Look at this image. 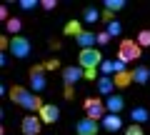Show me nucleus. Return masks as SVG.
<instances>
[{
    "label": "nucleus",
    "mask_w": 150,
    "mask_h": 135,
    "mask_svg": "<svg viewBox=\"0 0 150 135\" xmlns=\"http://www.w3.org/2000/svg\"><path fill=\"white\" fill-rule=\"evenodd\" d=\"M130 78H133V83H138V85H145V83L150 80V68H145V65H135L133 70H130Z\"/></svg>",
    "instance_id": "nucleus-15"
},
{
    "label": "nucleus",
    "mask_w": 150,
    "mask_h": 135,
    "mask_svg": "<svg viewBox=\"0 0 150 135\" xmlns=\"http://www.w3.org/2000/svg\"><path fill=\"white\" fill-rule=\"evenodd\" d=\"M115 80L112 78H98V93H100V98H110V95H115Z\"/></svg>",
    "instance_id": "nucleus-14"
},
{
    "label": "nucleus",
    "mask_w": 150,
    "mask_h": 135,
    "mask_svg": "<svg viewBox=\"0 0 150 135\" xmlns=\"http://www.w3.org/2000/svg\"><path fill=\"white\" fill-rule=\"evenodd\" d=\"M108 43H110V35H108L105 30H103V33H98V45H108Z\"/></svg>",
    "instance_id": "nucleus-27"
},
{
    "label": "nucleus",
    "mask_w": 150,
    "mask_h": 135,
    "mask_svg": "<svg viewBox=\"0 0 150 135\" xmlns=\"http://www.w3.org/2000/svg\"><path fill=\"white\" fill-rule=\"evenodd\" d=\"M120 30H123V25H120L118 20H110V23H108V28H105V33L110 35V38H115V35H120Z\"/></svg>",
    "instance_id": "nucleus-23"
},
{
    "label": "nucleus",
    "mask_w": 150,
    "mask_h": 135,
    "mask_svg": "<svg viewBox=\"0 0 150 135\" xmlns=\"http://www.w3.org/2000/svg\"><path fill=\"white\" fill-rule=\"evenodd\" d=\"M20 28H23V23H20V18H10V20L5 23V30L10 33V38H15L18 33H20Z\"/></svg>",
    "instance_id": "nucleus-18"
},
{
    "label": "nucleus",
    "mask_w": 150,
    "mask_h": 135,
    "mask_svg": "<svg viewBox=\"0 0 150 135\" xmlns=\"http://www.w3.org/2000/svg\"><path fill=\"white\" fill-rule=\"evenodd\" d=\"M20 130H23V135H40V130H43L40 115H25L20 123Z\"/></svg>",
    "instance_id": "nucleus-8"
},
{
    "label": "nucleus",
    "mask_w": 150,
    "mask_h": 135,
    "mask_svg": "<svg viewBox=\"0 0 150 135\" xmlns=\"http://www.w3.org/2000/svg\"><path fill=\"white\" fill-rule=\"evenodd\" d=\"M98 20H103V13L98 10V8H85V10H83V23H88V25H95Z\"/></svg>",
    "instance_id": "nucleus-16"
},
{
    "label": "nucleus",
    "mask_w": 150,
    "mask_h": 135,
    "mask_svg": "<svg viewBox=\"0 0 150 135\" xmlns=\"http://www.w3.org/2000/svg\"><path fill=\"white\" fill-rule=\"evenodd\" d=\"M105 108H108V113H112V115H120V113L125 110V98L120 95V93H115V95L105 98Z\"/></svg>",
    "instance_id": "nucleus-11"
},
{
    "label": "nucleus",
    "mask_w": 150,
    "mask_h": 135,
    "mask_svg": "<svg viewBox=\"0 0 150 135\" xmlns=\"http://www.w3.org/2000/svg\"><path fill=\"white\" fill-rule=\"evenodd\" d=\"M135 40H138V45H140V48H150V30H140Z\"/></svg>",
    "instance_id": "nucleus-24"
},
{
    "label": "nucleus",
    "mask_w": 150,
    "mask_h": 135,
    "mask_svg": "<svg viewBox=\"0 0 150 135\" xmlns=\"http://www.w3.org/2000/svg\"><path fill=\"white\" fill-rule=\"evenodd\" d=\"M125 135H145V130H143V125H128L125 128Z\"/></svg>",
    "instance_id": "nucleus-25"
},
{
    "label": "nucleus",
    "mask_w": 150,
    "mask_h": 135,
    "mask_svg": "<svg viewBox=\"0 0 150 135\" xmlns=\"http://www.w3.org/2000/svg\"><path fill=\"white\" fill-rule=\"evenodd\" d=\"M98 70H100V75H103V78H110L112 73H115V60H103Z\"/></svg>",
    "instance_id": "nucleus-20"
},
{
    "label": "nucleus",
    "mask_w": 150,
    "mask_h": 135,
    "mask_svg": "<svg viewBox=\"0 0 150 135\" xmlns=\"http://www.w3.org/2000/svg\"><path fill=\"white\" fill-rule=\"evenodd\" d=\"M83 108H85V118H90V120H103L108 115V108H105L103 98H88L83 103Z\"/></svg>",
    "instance_id": "nucleus-6"
},
{
    "label": "nucleus",
    "mask_w": 150,
    "mask_h": 135,
    "mask_svg": "<svg viewBox=\"0 0 150 135\" xmlns=\"http://www.w3.org/2000/svg\"><path fill=\"white\" fill-rule=\"evenodd\" d=\"M8 98H10L15 105H20V108H25L30 115H38L40 113V108H43V98L38 95V93H33V90H28V88H23V85H13L10 90H8Z\"/></svg>",
    "instance_id": "nucleus-1"
},
{
    "label": "nucleus",
    "mask_w": 150,
    "mask_h": 135,
    "mask_svg": "<svg viewBox=\"0 0 150 135\" xmlns=\"http://www.w3.org/2000/svg\"><path fill=\"white\" fill-rule=\"evenodd\" d=\"M40 3H35V0H20V8L23 10H33V8H38Z\"/></svg>",
    "instance_id": "nucleus-26"
},
{
    "label": "nucleus",
    "mask_w": 150,
    "mask_h": 135,
    "mask_svg": "<svg viewBox=\"0 0 150 135\" xmlns=\"http://www.w3.org/2000/svg\"><path fill=\"white\" fill-rule=\"evenodd\" d=\"M112 80H115V88H128L133 83V78H130V70H128V73H118Z\"/></svg>",
    "instance_id": "nucleus-21"
},
{
    "label": "nucleus",
    "mask_w": 150,
    "mask_h": 135,
    "mask_svg": "<svg viewBox=\"0 0 150 135\" xmlns=\"http://www.w3.org/2000/svg\"><path fill=\"white\" fill-rule=\"evenodd\" d=\"M80 33H83V28H80V23H78V20H70L68 25H65V35H70V38H78Z\"/></svg>",
    "instance_id": "nucleus-22"
},
{
    "label": "nucleus",
    "mask_w": 150,
    "mask_h": 135,
    "mask_svg": "<svg viewBox=\"0 0 150 135\" xmlns=\"http://www.w3.org/2000/svg\"><path fill=\"white\" fill-rule=\"evenodd\" d=\"M40 120H43L45 125H53V123H58V118H60V110H58V105H53V103H45L43 108H40Z\"/></svg>",
    "instance_id": "nucleus-10"
},
{
    "label": "nucleus",
    "mask_w": 150,
    "mask_h": 135,
    "mask_svg": "<svg viewBox=\"0 0 150 135\" xmlns=\"http://www.w3.org/2000/svg\"><path fill=\"white\" fill-rule=\"evenodd\" d=\"M63 88H65V98L68 100H73V90H75V83L83 80L85 78V70H83L80 65H68V68H63Z\"/></svg>",
    "instance_id": "nucleus-2"
},
{
    "label": "nucleus",
    "mask_w": 150,
    "mask_h": 135,
    "mask_svg": "<svg viewBox=\"0 0 150 135\" xmlns=\"http://www.w3.org/2000/svg\"><path fill=\"white\" fill-rule=\"evenodd\" d=\"M75 133L78 135H98L100 133V123L98 120H90V118H80L75 123Z\"/></svg>",
    "instance_id": "nucleus-9"
},
{
    "label": "nucleus",
    "mask_w": 150,
    "mask_h": 135,
    "mask_svg": "<svg viewBox=\"0 0 150 135\" xmlns=\"http://www.w3.org/2000/svg\"><path fill=\"white\" fill-rule=\"evenodd\" d=\"M125 5H128L125 0H105V5H103V8H105L108 13H112V15H115V13H118V10H123Z\"/></svg>",
    "instance_id": "nucleus-19"
},
{
    "label": "nucleus",
    "mask_w": 150,
    "mask_h": 135,
    "mask_svg": "<svg viewBox=\"0 0 150 135\" xmlns=\"http://www.w3.org/2000/svg\"><path fill=\"white\" fill-rule=\"evenodd\" d=\"M10 53L15 55L18 60H23V58H28V55L33 53V43L25 35H15V38H10Z\"/></svg>",
    "instance_id": "nucleus-7"
},
{
    "label": "nucleus",
    "mask_w": 150,
    "mask_h": 135,
    "mask_svg": "<svg viewBox=\"0 0 150 135\" xmlns=\"http://www.w3.org/2000/svg\"><path fill=\"white\" fill-rule=\"evenodd\" d=\"M148 118H150V113H148L145 108H140V105L130 110V120H133L135 125H143V123H148Z\"/></svg>",
    "instance_id": "nucleus-17"
},
{
    "label": "nucleus",
    "mask_w": 150,
    "mask_h": 135,
    "mask_svg": "<svg viewBox=\"0 0 150 135\" xmlns=\"http://www.w3.org/2000/svg\"><path fill=\"white\" fill-rule=\"evenodd\" d=\"M100 128H103V130H108V133H118V130H123V118H120V115L108 113L105 118L100 120Z\"/></svg>",
    "instance_id": "nucleus-13"
},
{
    "label": "nucleus",
    "mask_w": 150,
    "mask_h": 135,
    "mask_svg": "<svg viewBox=\"0 0 150 135\" xmlns=\"http://www.w3.org/2000/svg\"><path fill=\"white\" fill-rule=\"evenodd\" d=\"M0 18H3V20H5V23H8V20H10V18H8V8H5V5L0 8Z\"/></svg>",
    "instance_id": "nucleus-30"
},
{
    "label": "nucleus",
    "mask_w": 150,
    "mask_h": 135,
    "mask_svg": "<svg viewBox=\"0 0 150 135\" xmlns=\"http://www.w3.org/2000/svg\"><path fill=\"white\" fill-rule=\"evenodd\" d=\"M143 55V48L138 45V40H133V38H125V40H120V45H118V60L120 63H135V60Z\"/></svg>",
    "instance_id": "nucleus-3"
},
{
    "label": "nucleus",
    "mask_w": 150,
    "mask_h": 135,
    "mask_svg": "<svg viewBox=\"0 0 150 135\" xmlns=\"http://www.w3.org/2000/svg\"><path fill=\"white\" fill-rule=\"evenodd\" d=\"M45 65H33L30 73H28V78H30V90L33 93H45V88H48V78H45Z\"/></svg>",
    "instance_id": "nucleus-5"
},
{
    "label": "nucleus",
    "mask_w": 150,
    "mask_h": 135,
    "mask_svg": "<svg viewBox=\"0 0 150 135\" xmlns=\"http://www.w3.org/2000/svg\"><path fill=\"white\" fill-rule=\"evenodd\" d=\"M98 73H100V70H85V80H95Z\"/></svg>",
    "instance_id": "nucleus-29"
},
{
    "label": "nucleus",
    "mask_w": 150,
    "mask_h": 135,
    "mask_svg": "<svg viewBox=\"0 0 150 135\" xmlns=\"http://www.w3.org/2000/svg\"><path fill=\"white\" fill-rule=\"evenodd\" d=\"M95 43H98V33H93V30H83L78 38H75V45L80 50H88V48H95Z\"/></svg>",
    "instance_id": "nucleus-12"
},
{
    "label": "nucleus",
    "mask_w": 150,
    "mask_h": 135,
    "mask_svg": "<svg viewBox=\"0 0 150 135\" xmlns=\"http://www.w3.org/2000/svg\"><path fill=\"white\" fill-rule=\"evenodd\" d=\"M103 63V53L98 48H88V50H80L78 55V65H80L83 70H98Z\"/></svg>",
    "instance_id": "nucleus-4"
},
{
    "label": "nucleus",
    "mask_w": 150,
    "mask_h": 135,
    "mask_svg": "<svg viewBox=\"0 0 150 135\" xmlns=\"http://www.w3.org/2000/svg\"><path fill=\"white\" fill-rule=\"evenodd\" d=\"M55 5H58L55 0H43V3H40V8H43V10H55Z\"/></svg>",
    "instance_id": "nucleus-28"
}]
</instances>
